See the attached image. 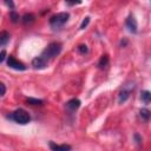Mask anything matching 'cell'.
Masks as SVG:
<instances>
[{"label":"cell","mask_w":151,"mask_h":151,"mask_svg":"<svg viewBox=\"0 0 151 151\" xmlns=\"http://www.w3.org/2000/svg\"><path fill=\"white\" fill-rule=\"evenodd\" d=\"M61 50H63V45L60 42H58V41H53V42H50L47 45V47L41 52L40 57L48 63V60H51V59L55 58L57 55H59Z\"/></svg>","instance_id":"1"},{"label":"cell","mask_w":151,"mask_h":151,"mask_svg":"<svg viewBox=\"0 0 151 151\" xmlns=\"http://www.w3.org/2000/svg\"><path fill=\"white\" fill-rule=\"evenodd\" d=\"M9 118H11L12 120H14L15 123L21 124V125L28 124L29 120H31L29 113H28L26 110H24V109H17L15 111H13V112L9 114Z\"/></svg>","instance_id":"2"},{"label":"cell","mask_w":151,"mask_h":151,"mask_svg":"<svg viewBox=\"0 0 151 151\" xmlns=\"http://www.w3.org/2000/svg\"><path fill=\"white\" fill-rule=\"evenodd\" d=\"M68 18H70V13H67V12L57 13L50 18V25L52 28H59L67 22Z\"/></svg>","instance_id":"3"},{"label":"cell","mask_w":151,"mask_h":151,"mask_svg":"<svg viewBox=\"0 0 151 151\" xmlns=\"http://www.w3.org/2000/svg\"><path fill=\"white\" fill-rule=\"evenodd\" d=\"M136 87V85H134V83L132 84V85H130L129 86V84H125L124 86H123V90L119 92V94H118V101L122 104V103H124V101H126L127 99H129V97H130V93H131V91L133 90Z\"/></svg>","instance_id":"4"},{"label":"cell","mask_w":151,"mask_h":151,"mask_svg":"<svg viewBox=\"0 0 151 151\" xmlns=\"http://www.w3.org/2000/svg\"><path fill=\"white\" fill-rule=\"evenodd\" d=\"M7 65H8L11 68L17 70V71H25V70H26L25 64L21 63L20 60H18V59H15V58L12 57V55H9V57L7 58Z\"/></svg>","instance_id":"5"},{"label":"cell","mask_w":151,"mask_h":151,"mask_svg":"<svg viewBox=\"0 0 151 151\" xmlns=\"http://www.w3.org/2000/svg\"><path fill=\"white\" fill-rule=\"evenodd\" d=\"M125 25H126V27L129 28V31L131 33H137V31H138V24H137V20H136V18L133 15H129L126 18Z\"/></svg>","instance_id":"6"},{"label":"cell","mask_w":151,"mask_h":151,"mask_svg":"<svg viewBox=\"0 0 151 151\" xmlns=\"http://www.w3.org/2000/svg\"><path fill=\"white\" fill-rule=\"evenodd\" d=\"M48 146L52 151H71L72 150V146L68 144H57L54 142H50Z\"/></svg>","instance_id":"7"},{"label":"cell","mask_w":151,"mask_h":151,"mask_svg":"<svg viewBox=\"0 0 151 151\" xmlns=\"http://www.w3.org/2000/svg\"><path fill=\"white\" fill-rule=\"evenodd\" d=\"M32 66H33L34 68L42 70V68H45V67L47 66V61H46V60H44V59L39 55V57H35V58L32 60Z\"/></svg>","instance_id":"8"},{"label":"cell","mask_w":151,"mask_h":151,"mask_svg":"<svg viewBox=\"0 0 151 151\" xmlns=\"http://www.w3.org/2000/svg\"><path fill=\"white\" fill-rule=\"evenodd\" d=\"M80 104L81 103H80V100L78 98H72L66 103V107L68 110H71V111H76V110H78L80 107Z\"/></svg>","instance_id":"9"},{"label":"cell","mask_w":151,"mask_h":151,"mask_svg":"<svg viewBox=\"0 0 151 151\" xmlns=\"http://www.w3.org/2000/svg\"><path fill=\"white\" fill-rule=\"evenodd\" d=\"M21 21H22L24 25H31V24H33L35 21V17L32 13H26V14L22 15Z\"/></svg>","instance_id":"10"},{"label":"cell","mask_w":151,"mask_h":151,"mask_svg":"<svg viewBox=\"0 0 151 151\" xmlns=\"http://www.w3.org/2000/svg\"><path fill=\"white\" fill-rule=\"evenodd\" d=\"M109 63H110L109 57H107L106 54H104V55L100 57V59H99V61H98V67H99V68H105V67L109 66Z\"/></svg>","instance_id":"11"},{"label":"cell","mask_w":151,"mask_h":151,"mask_svg":"<svg viewBox=\"0 0 151 151\" xmlns=\"http://www.w3.org/2000/svg\"><path fill=\"white\" fill-rule=\"evenodd\" d=\"M140 99H142V101H143L144 104L151 103V92L147 91V90L142 91V93H140Z\"/></svg>","instance_id":"12"},{"label":"cell","mask_w":151,"mask_h":151,"mask_svg":"<svg viewBox=\"0 0 151 151\" xmlns=\"http://www.w3.org/2000/svg\"><path fill=\"white\" fill-rule=\"evenodd\" d=\"M8 41H9V33L7 31H2L0 34V45L5 46Z\"/></svg>","instance_id":"13"},{"label":"cell","mask_w":151,"mask_h":151,"mask_svg":"<svg viewBox=\"0 0 151 151\" xmlns=\"http://www.w3.org/2000/svg\"><path fill=\"white\" fill-rule=\"evenodd\" d=\"M139 114H140V117H142L144 120H149V119L151 118V111L147 110V109H142V110L139 111Z\"/></svg>","instance_id":"14"},{"label":"cell","mask_w":151,"mask_h":151,"mask_svg":"<svg viewBox=\"0 0 151 151\" xmlns=\"http://www.w3.org/2000/svg\"><path fill=\"white\" fill-rule=\"evenodd\" d=\"M42 100L41 99H37V98H27V104H29V105H34V106H37V105H42Z\"/></svg>","instance_id":"15"},{"label":"cell","mask_w":151,"mask_h":151,"mask_svg":"<svg viewBox=\"0 0 151 151\" xmlns=\"http://www.w3.org/2000/svg\"><path fill=\"white\" fill-rule=\"evenodd\" d=\"M9 19L12 22H17V21H19V14L13 9L9 12Z\"/></svg>","instance_id":"16"},{"label":"cell","mask_w":151,"mask_h":151,"mask_svg":"<svg viewBox=\"0 0 151 151\" xmlns=\"http://www.w3.org/2000/svg\"><path fill=\"white\" fill-rule=\"evenodd\" d=\"M78 52H80L81 54H85V53L88 52V48H87L86 45H79L78 46Z\"/></svg>","instance_id":"17"},{"label":"cell","mask_w":151,"mask_h":151,"mask_svg":"<svg viewBox=\"0 0 151 151\" xmlns=\"http://www.w3.org/2000/svg\"><path fill=\"white\" fill-rule=\"evenodd\" d=\"M88 22H90V18L88 17H86L84 20H83V22H81V25H80V29H84L87 25H88Z\"/></svg>","instance_id":"18"},{"label":"cell","mask_w":151,"mask_h":151,"mask_svg":"<svg viewBox=\"0 0 151 151\" xmlns=\"http://www.w3.org/2000/svg\"><path fill=\"white\" fill-rule=\"evenodd\" d=\"M5 58H6V51L2 50V51H1V54H0V61L4 63V61H5Z\"/></svg>","instance_id":"19"},{"label":"cell","mask_w":151,"mask_h":151,"mask_svg":"<svg viewBox=\"0 0 151 151\" xmlns=\"http://www.w3.org/2000/svg\"><path fill=\"white\" fill-rule=\"evenodd\" d=\"M0 86H1V97H4V96H5V93H6V86H5V84H4V83H1V84H0Z\"/></svg>","instance_id":"20"},{"label":"cell","mask_w":151,"mask_h":151,"mask_svg":"<svg viewBox=\"0 0 151 151\" xmlns=\"http://www.w3.org/2000/svg\"><path fill=\"white\" fill-rule=\"evenodd\" d=\"M133 137H134V139H136V142H137V144H138V145H140V142H142V138L139 137V134H137V133H136V134H134Z\"/></svg>","instance_id":"21"},{"label":"cell","mask_w":151,"mask_h":151,"mask_svg":"<svg viewBox=\"0 0 151 151\" xmlns=\"http://www.w3.org/2000/svg\"><path fill=\"white\" fill-rule=\"evenodd\" d=\"M5 4H6V5H7V6H8V7H11V8H12V9H13V8H14V4H13V2H12V1H9V2H8V1H5Z\"/></svg>","instance_id":"22"}]
</instances>
